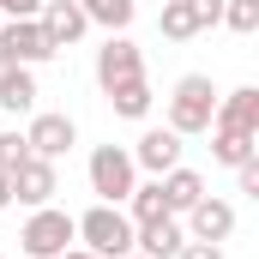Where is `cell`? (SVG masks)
I'll list each match as a JSON object with an SVG mask.
<instances>
[{"label":"cell","mask_w":259,"mask_h":259,"mask_svg":"<svg viewBox=\"0 0 259 259\" xmlns=\"http://www.w3.org/2000/svg\"><path fill=\"white\" fill-rule=\"evenodd\" d=\"M181 229H187V241H217V247H223V241L235 235V205H229V199H211V193H205L193 211L181 217Z\"/></svg>","instance_id":"10"},{"label":"cell","mask_w":259,"mask_h":259,"mask_svg":"<svg viewBox=\"0 0 259 259\" xmlns=\"http://www.w3.org/2000/svg\"><path fill=\"white\" fill-rule=\"evenodd\" d=\"M211 24H223V0H163V12H157V30L169 42H193Z\"/></svg>","instance_id":"5"},{"label":"cell","mask_w":259,"mask_h":259,"mask_svg":"<svg viewBox=\"0 0 259 259\" xmlns=\"http://www.w3.org/2000/svg\"><path fill=\"white\" fill-rule=\"evenodd\" d=\"M12 205V169H0V211Z\"/></svg>","instance_id":"26"},{"label":"cell","mask_w":259,"mask_h":259,"mask_svg":"<svg viewBox=\"0 0 259 259\" xmlns=\"http://www.w3.org/2000/svg\"><path fill=\"white\" fill-rule=\"evenodd\" d=\"M42 0H0V18H36Z\"/></svg>","instance_id":"24"},{"label":"cell","mask_w":259,"mask_h":259,"mask_svg":"<svg viewBox=\"0 0 259 259\" xmlns=\"http://www.w3.org/2000/svg\"><path fill=\"white\" fill-rule=\"evenodd\" d=\"M61 193V175H55V163H42V157H24L18 169H12V205H55Z\"/></svg>","instance_id":"9"},{"label":"cell","mask_w":259,"mask_h":259,"mask_svg":"<svg viewBox=\"0 0 259 259\" xmlns=\"http://www.w3.org/2000/svg\"><path fill=\"white\" fill-rule=\"evenodd\" d=\"M211 127H229V133H253L259 139V84H241L229 97H217V115Z\"/></svg>","instance_id":"14"},{"label":"cell","mask_w":259,"mask_h":259,"mask_svg":"<svg viewBox=\"0 0 259 259\" xmlns=\"http://www.w3.org/2000/svg\"><path fill=\"white\" fill-rule=\"evenodd\" d=\"M78 12H84L91 24H103L109 36H115V30H127L133 18H139V0H78Z\"/></svg>","instance_id":"18"},{"label":"cell","mask_w":259,"mask_h":259,"mask_svg":"<svg viewBox=\"0 0 259 259\" xmlns=\"http://www.w3.org/2000/svg\"><path fill=\"white\" fill-rule=\"evenodd\" d=\"M78 235H72V217H66L61 205H36L30 211V223H24V235H18V247L30 259H61Z\"/></svg>","instance_id":"4"},{"label":"cell","mask_w":259,"mask_h":259,"mask_svg":"<svg viewBox=\"0 0 259 259\" xmlns=\"http://www.w3.org/2000/svg\"><path fill=\"white\" fill-rule=\"evenodd\" d=\"M133 163L151 169V175H169V169L181 163V133L175 127H145L139 145H133Z\"/></svg>","instance_id":"12"},{"label":"cell","mask_w":259,"mask_h":259,"mask_svg":"<svg viewBox=\"0 0 259 259\" xmlns=\"http://www.w3.org/2000/svg\"><path fill=\"white\" fill-rule=\"evenodd\" d=\"M72 235L91 247V253H103V259H121V253H133V217L121 211V205H91L84 217H72Z\"/></svg>","instance_id":"1"},{"label":"cell","mask_w":259,"mask_h":259,"mask_svg":"<svg viewBox=\"0 0 259 259\" xmlns=\"http://www.w3.org/2000/svg\"><path fill=\"white\" fill-rule=\"evenodd\" d=\"M30 157V145H24V133H0V169H18Z\"/></svg>","instance_id":"22"},{"label":"cell","mask_w":259,"mask_h":259,"mask_svg":"<svg viewBox=\"0 0 259 259\" xmlns=\"http://www.w3.org/2000/svg\"><path fill=\"white\" fill-rule=\"evenodd\" d=\"M0 55L18 61V66H42V61H55L61 49L49 42V30L36 18H0Z\"/></svg>","instance_id":"6"},{"label":"cell","mask_w":259,"mask_h":259,"mask_svg":"<svg viewBox=\"0 0 259 259\" xmlns=\"http://www.w3.org/2000/svg\"><path fill=\"white\" fill-rule=\"evenodd\" d=\"M24 145H30V157H42V163H61L66 151L78 145V127H72V115H30Z\"/></svg>","instance_id":"8"},{"label":"cell","mask_w":259,"mask_h":259,"mask_svg":"<svg viewBox=\"0 0 259 259\" xmlns=\"http://www.w3.org/2000/svg\"><path fill=\"white\" fill-rule=\"evenodd\" d=\"M0 109H12V115H30V109H36V78H30V66H12V72L0 78Z\"/></svg>","instance_id":"19"},{"label":"cell","mask_w":259,"mask_h":259,"mask_svg":"<svg viewBox=\"0 0 259 259\" xmlns=\"http://www.w3.org/2000/svg\"><path fill=\"white\" fill-rule=\"evenodd\" d=\"M181 241H187V229H181V217H151V223H133V253L145 259H175L181 253Z\"/></svg>","instance_id":"11"},{"label":"cell","mask_w":259,"mask_h":259,"mask_svg":"<svg viewBox=\"0 0 259 259\" xmlns=\"http://www.w3.org/2000/svg\"><path fill=\"white\" fill-rule=\"evenodd\" d=\"M247 157H259V139H253V133L211 127V163H223V169H241Z\"/></svg>","instance_id":"16"},{"label":"cell","mask_w":259,"mask_h":259,"mask_svg":"<svg viewBox=\"0 0 259 259\" xmlns=\"http://www.w3.org/2000/svg\"><path fill=\"white\" fill-rule=\"evenodd\" d=\"M235 181H241V193H253V199H259V157H247V163L235 169Z\"/></svg>","instance_id":"25"},{"label":"cell","mask_w":259,"mask_h":259,"mask_svg":"<svg viewBox=\"0 0 259 259\" xmlns=\"http://www.w3.org/2000/svg\"><path fill=\"white\" fill-rule=\"evenodd\" d=\"M175 259H223V247H217V241H181Z\"/></svg>","instance_id":"23"},{"label":"cell","mask_w":259,"mask_h":259,"mask_svg":"<svg viewBox=\"0 0 259 259\" xmlns=\"http://www.w3.org/2000/svg\"><path fill=\"white\" fill-rule=\"evenodd\" d=\"M211 115H217L211 78H205V72L175 78V91H169V121H163V127H175L181 139H193V133H211Z\"/></svg>","instance_id":"2"},{"label":"cell","mask_w":259,"mask_h":259,"mask_svg":"<svg viewBox=\"0 0 259 259\" xmlns=\"http://www.w3.org/2000/svg\"><path fill=\"white\" fill-rule=\"evenodd\" d=\"M0 259H6V253H0Z\"/></svg>","instance_id":"30"},{"label":"cell","mask_w":259,"mask_h":259,"mask_svg":"<svg viewBox=\"0 0 259 259\" xmlns=\"http://www.w3.org/2000/svg\"><path fill=\"white\" fill-rule=\"evenodd\" d=\"M133 187H139V163H133V151H121V145H97V151H91V193L103 199V205H121Z\"/></svg>","instance_id":"3"},{"label":"cell","mask_w":259,"mask_h":259,"mask_svg":"<svg viewBox=\"0 0 259 259\" xmlns=\"http://www.w3.org/2000/svg\"><path fill=\"white\" fill-rule=\"evenodd\" d=\"M36 24L49 30V42H55V49H72V42H78V36L91 30V18L78 12V0H42Z\"/></svg>","instance_id":"13"},{"label":"cell","mask_w":259,"mask_h":259,"mask_svg":"<svg viewBox=\"0 0 259 259\" xmlns=\"http://www.w3.org/2000/svg\"><path fill=\"white\" fill-rule=\"evenodd\" d=\"M139 72H145V55H139V42H133L127 30H115V36L97 49V84H103V91H115V84L139 78Z\"/></svg>","instance_id":"7"},{"label":"cell","mask_w":259,"mask_h":259,"mask_svg":"<svg viewBox=\"0 0 259 259\" xmlns=\"http://www.w3.org/2000/svg\"><path fill=\"white\" fill-rule=\"evenodd\" d=\"M61 259H103V253H91V247H66Z\"/></svg>","instance_id":"27"},{"label":"cell","mask_w":259,"mask_h":259,"mask_svg":"<svg viewBox=\"0 0 259 259\" xmlns=\"http://www.w3.org/2000/svg\"><path fill=\"white\" fill-rule=\"evenodd\" d=\"M157 187H163V205H169V217H187L199 199H205V175L187 169V163H175L169 175H157Z\"/></svg>","instance_id":"15"},{"label":"cell","mask_w":259,"mask_h":259,"mask_svg":"<svg viewBox=\"0 0 259 259\" xmlns=\"http://www.w3.org/2000/svg\"><path fill=\"white\" fill-rule=\"evenodd\" d=\"M121 259H145V253H121Z\"/></svg>","instance_id":"29"},{"label":"cell","mask_w":259,"mask_h":259,"mask_svg":"<svg viewBox=\"0 0 259 259\" xmlns=\"http://www.w3.org/2000/svg\"><path fill=\"white\" fill-rule=\"evenodd\" d=\"M223 24L241 30V36H253L259 30V0H223Z\"/></svg>","instance_id":"21"},{"label":"cell","mask_w":259,"mask_h":259,"mask_svg":"<svg viewBox=\"0 0 259 259\" xmlns=\"http://www.w3.org/2000/svg\"><path fill=\"white\" fill-rule=\"evenodd\" d=\"M121 211H127L133 223H151V217H163L169 205H163V187H157V181H139V187L121 199Z\"/></svg>","instance_id":"20"},{"label":"cell","mask_w":259,"mask_h":259,"mask_svg":"<svg viewBox=\"0 0 259 259\" xmlns=\"http://www.w3.org/2000/svg\"><path fill=\"white\" fill-rule=\"evenodd\" d=\"M12 66H18V61H6V55H0V78H6V72H12Z\"/></svg>","instance_id":"28"},{"label":"cell","mask_w":259,"mask_h":259,"mask_svg":"<svg viewBox=\"0 0 259 259\" xmlns=\"http://www.w3.org/2000/svg\"><path fill=\"white\" fill-rule=\"evenodd\" d=\"M103 97L115 103V115H121V121H145V115H151V103H157L145 72H139V78H127V84H115V91H103Z\"/></svg>","instance_id":"17"}]
</instances>
